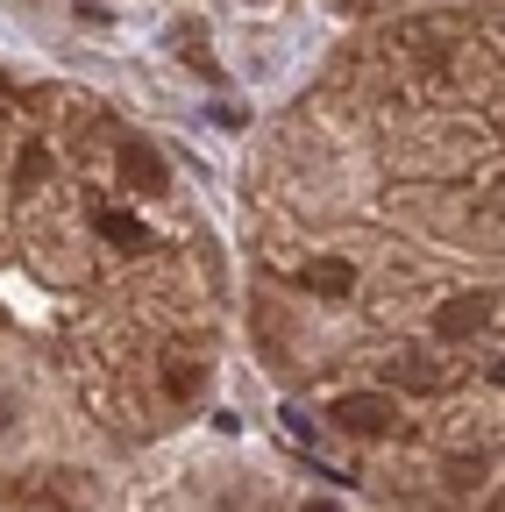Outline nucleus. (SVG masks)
<instances>
[{"mask_svg":"<svg viewBox=\"0 0 505 512\" xmlns=\"http://www.w3.org/2000/svg\"><path fill=\"white\" fill-rule=\"evenodd\" d=\"M335 427H349V434H363V441L392 434V399H385V392H349V399H335Z\"/></svg>","mask_w":505,"mask_h":512,"instance_id":"nucleus-1","label":"nucleus"},{"mask_svg":"<svg viewBox=\"0 0 505 512\" xmlns=\"http://www.w3.org/2000/svg\"><path fill=\"white\" fill-rule=\"evenodd\" d=\"M484 320H491V299H484V292H463V299H449V306L434 313V335H441V342H463V335L484 328Z\"/></svg>","mask_w":505,"mask_h":512,"instance_id":"nucleus-2","label":"nucleus"},{"mask_svg":"<svg viewBox=\"0 0 505 512\" xmlns=\"http://www.w3.org/2000/svg\"><path fill=\"white\" fill-rule=\"evenodd\" d=\"M121 185L129 192H164V157L150 143H121Z\"/></svg>","mask_w":505,"mask_h":512,"instance_id":"nucleus-3","label":"nucleus"},{"mask_svg":"<svg viewBox=\"0 0 505 512\" xmlns=\"http://www.w3.org/2000/svg\"><path fill=\"white\" fill-rule=\"evenodd\" d=\"M299 285H306V292H328V299H342V292L356 285V271L342 264V256H313V264L299 271Z\"/></svg>","mask_w":505,"mask_h":512,"instance_id":"nucleus-4","label":"nucleus"},{"mask_svg":"<svg viewBox=\"0 0 505 512\" xmlns=\"http://www.w3.org/2000/svg\"><path fill=\"white\" fill-rule=\"evenodd\" d=\"M93 228H100L114 249H143V242H150V235H143V221H136L129 207H107V214H93Z\"/></svg>","mask_w":505,"mask_h":512,"instance_id":"nucleus-5","label":"nucleus"},{"mask_svg":"<svg viewBox=\"0 0 505 512\" xmlns=\"http://www.w3.org/2000/svg\"><path fill=\"white\" fill-rule=\"evenodd\" d=\"M164 392H171V399H193V392H200V363L185 356V349L164 356Z\"/></svg>","mask_w":505,"mask_h":512,"instance_id":"nucleus-6","label":"nucleus"},{"mask_svg":"<svg viewBox=\"0 0 505 512\" xmlns=\"http://www.w3.org/2000/svg\"><path fill=\"white\" fill-rule=\"evenodd\" d=\"M392 377H399V384H420V392H434V384H441V370H434L427 356H399Z\"/></svg>","mask_w":505,"mask_h":512,"instance_id":"nucleus-7","label":"nucleus"},{"mask_svg":"<svg viewBox=\"0 0 505 512\" xmlns=\"http://www.w3.org/2000/svg\"><path fill=\"white\" fill-rule=\"evenodd\" d=\"M15 178H22V185H43V178H50V150H43V143H29V150H22V164H15Z\"/></svg>","mask_w":505,"mask_h":512,"instance_id":"nucleus-8","label":"nucleus"},{"mask_svg":"<svg viewBox=\"0 0 505 512\" xmlns=\"http://www.w3.org/2000/svg\"><path fill=\"white\" fill-rule=\"evenodd\" d=\"M8 420H15V399H8V392H0V434H8Z\"/></svg>","mask_w":505,"mask_h":512,"instance_id":"nucleus-9","label":"nucleus"},{"mask_svg":"<svg viewBox=\"0 0 505 512\" xmlns=\"http://www.w3.org/2000/svg\"><path fill=\"white\" fill-rule=\"evenodd\" d=\"M306 512H335V505H306Z\"/></svg>","mask_w":505,"mask_h":512,"instance_id":"nucleus-10","label":"nucleus"},{"mask_svg":"<svg viewBox=\"0 0 505 512\" xmlns=\"http://www.w3.org/2000/svg\"><path fill=\"white\" fill-rule=\"evenodd\" d=\"M498 384H505V363H498Z\"/></svg>","mask_w":505,"mask_h":512,"instance_id":"nucleus-11","label":"nucleus"}]
</instances>
